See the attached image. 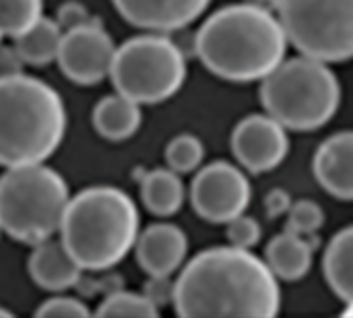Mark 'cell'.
<instances>
[{"mask_svg":"<svg viewBox=\"0 0 353 318\" xmlns=\"http://www.w3.org/2000/svg\"><path fill=\"white\" fill-rule=\"evenodd\" d=\"M64 132L66 110L48 83L23 72L0 81V166L43 163Z\"/></svg>","mask_w":353,"mask_h":318,"instance_id":"4","label":"cell"},{"mask_svg":"<svg viewBox=\"0 0 353 318\" xmlns=\"http://www.w3.org/2000/svg\"><path fill=\"white\" fill-rule=\"evenodd\" d=\"M43 0H0V37L12 39L41 17Z\"/></svg>","mask_w":353,"mask_h":318,"instance_id":"21","label":"cell"},{"mask_svg":"<svg viewBox=\"0 0 353 318\" xmlns=\"http://www.w3.org/2000/svg\"><path fill=\"white\" fill-rule=\"evenodd\" d=\"M290 207H292L290 192H285L281 188H275V190L267 192V197H265V213H267V217H271V219L281 217V215H285L290 211Z\"/></svg>","mask_w":353,"mask_h":318,"instance_id":"29","label":"cell"},{"mask_svg":"<svg viewBox=\"0 0 353 318\" xmlns=\"http://www.w3.org/2000/svg\"><path fill=\"white\" fill-rule=\"evenodd\" d=\"M58 234L83 271H108L137 244L139 211L120 188L91 186L68 201Z\"/></svg>","mask_w":353,"mask_h":318,"instance_id":"3","label":"cell"},{"mask_svg":"<svg viewBox=\"0 0 353 318\" xmlns=\"http://www.w3.org/2000/svg\"><path fill=\"white\" fill-rule=\"evenodd\" d=\"M314 248L316 242H312L310 236H302L285 230L283 234L275 236L267 244L265 261L277 279L298 281L304 275H308L314 261Z\"/></svg>","mask_w":353,"mask_h":318,"instance_id":"16","label":"cell"},{"mask_svg":"<svg viewBox=\"0 0 353 318\" xmlns=\"http://www.w3.org/2000/svg\"><path fill=\"white\" fill-rule=\"evenodd\" d=\"M232 151L238 163L250 174L271 172L288 157V128L269 114H250L236 124Z\"/></svg>","mask_w":353,"mask_h":318,"instance_id":"11","label":"cell"},{"mask_svg":"<svg viewBox=\"0 0 353 318\" xmlns=\"http://www.w3.org/2000/svg\"><path fill=\"white\" fill-rule=\"evenodd\" d=\"M23 58L19 56V52L14 48H6L0 46V81L17 77L23 72Z\"/></svg>","mask_w":353,"mask_h":318,"instance_id":"30","label":"cell"},{"mask_svg":"<svg viewBox=\"0 0 353 318\" xmlns=\"http://www.w3.org/2000/svg\"><path fill=\"white\" fill-rule=\"evenodd\" d=\"M159 315V308L145 296L132 294L124 290H116L105 296L101 306L97 308V317H147Z\"/></svg>","mask_w":353,"mask_h":318,"instance_id":"23","label":"cell"},{"mask_svg":"<svg viewBox=\"0 0 353 318\" xmlns=\"http://www.w3.org/2000/svg\"><path fill=\"white\" fill-rule=\"evenodd\" d=\"M81 267L64 248L62 242L52 238L35 244V250L29 257V275L31 279L48 292H64L79 284Z\"/></svg>","mask_w":353,"mask_h":318,"instance_id":"15","label":"cell"},{"mask_svg":"<svg viewBox=\"0 0 353 318\" xmlns=\"http://www.w3.org/2000/svg\"><path fill=\"white\" fill-rule=\"evenodd\" d=\"M110 79L118 93L137 103H159L180 91L186 79V54L163 33L130 37L114 52Z\"/></svg>","mask_w":353,"mask_h":318,"instance_id":"7","label":"cell"},{"mask_svg":"<svg viewBox=\"0 0 353 318\" xmlns=\"http://www.w3.org/2000/svg\"><path fill=\"white\" fill-rule=\"evenodd\" d=\"M205 157V145L199 137L182 132L174 137L165 147V161L178 174H190L201 168Z\"/></svg>","mask_w":353,"mask_h":318,"instance_id":"22","label":"cell"},{"mask_svg":"<svg viewBox=\"0 0 353 318\" xmlns=\"http://www.w3.org/2000/svg\"><path fill=\"white\" fill-rule=\"evenodd\" d=\"M141 199L157 217H170L184 203V184L172 168L151 170L141 180Z\"/></svg>","mask_w":353,"mask_h":318,"instance_id":"19","label":"cell"},{"mask_svg":"<svg viewBox=\"0 0 353 318\" xmlns=\"http://www.w3.org/2000/svg\"><path fill=\"white\" fill-rule=\"evenodd\" d=\"M114 52L112 37L99 21H93L64 31L56 60L66 79L79 85H93L110 77Z\"/></svg>","mask_w":353,"mask_h":318,"instance_id":"10","label":"cell"},{"mask_svg":"<svg viewBox=\"0 0 353 318\" xmlns=\"http://www.w3.org/2000/svg\"><path fill=\"white\" fill-rule=\"evenodd\" d=\"M190 203L209 223H228L242 215L250 203V182L230 161H213L199 170L190 184Z\"/></svg>","mask_w":353,"mask_h":318,"instance_id":"9","label":"cell"},{"mask_svg":"<svg viewBox=\"0 0 353 318\" xmlns=\"http://www.w3.org/2000/svg\"><path fill=\"white\" fill-rule=\"evenodd\" d=\"M319 184L341 201H353V130L325 139L312 161Z\"/></svg>","mask_w":353,"mask_h":318,"instance_id":"14","label":"cell"},{"mask_svg":"<svg viewBox=\"0 0 353 318\" xmlns=\"http://www.w3.org/2000/svg\"><path fill=\"white\" fill-rule=\"evenodd\" d=\"M174 288H176V281H170V275H165V277H155V275H151V279L147 281L143 294H145L157 308H161V306L174 302Z\"/></svg>","mask_w":353,"mask_h":318,"instance_id":"28","label":"cell"},{"mask_svg":"<svg viewBox=\"0 0 353 318\" xmlns=\"http://www.w3.org/2000/svg\"><path fill=\"white\" fill-rule=\"evenodd\" d=\"M93 126L108 141H126L141 126V103L116 91L95 106Z\"/></svg>","mask_w":353,"mask_h":318,"instance_id":"17","label":"cell"},{"mask_svg":"<svg viewBox=\"0 0 353 318\" xmlns=\"http://www.w3.org/2000/svg\"><path fill=\"white\" fill-rule=\"evenodd\" d=\"M137 261L151 277H165L176 273L188 252L186 234L174 223H153L137 238Z\"/></svg>","mask_w":353,"mask_h":318,"instance_id":"13","label":"cell"},{"mask_svg":"<svg viewBox=\"0 0 353 318\" xmlns=\"http://www.w3.org/2000/svg\"><path fill=\"white\" fill-rule=\"evenodd\" d=\"M261 101L288 130H316L337 114L341 85L329 62L302 54L283 60L263 79Z\"/></svg>","mask_w":353,"mask_h":318,"instance_id":"5","label":"cell"},{"mask_svg":"<svg viewBox=\"0 0 353 318\" xmlns=\"http://www.w3.org/2000/svg\"><path fill=\"white\" fill-rule=\"evenodd\" d=\"M56 23L60 25L62 31H70L74 27H81V25H87V23H93V17L89 14V10L77 2V0H68L64 2L58 12H56Z\"/></svg>","mask_w":353,"mask_h":318,"instance_id":"27","label":"cell"},{"mask_svg":"<svg viewBox=\"0 0 353 318\" xmlns=\"http://www.w3.org/2000/svg\"><path fill=\"white\" fill-rule=\"evenodd\" d=\"M325 277L331 290L350 306L353 315V226L343 228L325 250Z\"/></svg>","mask_w":353,"mask_h":318,"instance_id":"18","label":"cell"},{"mask_svg":"<svg viewBox=\"0 0 353 318\" xmlns=\"http://www.w3.org/2000/svg\"><path fill=\"white\" fill-rule=\"evenodd\" d=\"M37 317H70V318H87L89 317V308L77 300V298H52V300H46L37 312Z\"/></svg>","mask_w":353,"mask_h":318,"instance_id":"26","label":"cell"},{"mask_svg":"<svg viewBox=\"0 0 353 318\" xmlns=\"http://www.w3.org/2000/svg\"><path fill=\"white\" fill-rule=\"evenodd\" d=\"M172 304L180 317H277L281 292L267 261L248 248L215 246L182 269Z\"/></svg>","mask_w":353,"mask_h":318,"instance_id":"1","label":"cell"},{"mask_svg":"<svg viewBox=\"0 0 353 318\" xmlns=\"http://www.w3.org/2000/svg\"><path fill=\"white\" fill-rule=\"evenodd\" d=\"M68 201L58 172L41 163L6 168L0 176V228L12 240L35 246L60 230Z\"/></svg>","mask_w":353,"mask_h":318,"instance_id":"6","label":"cell"},{"mask_svg":"<svg viewBox=\"0 0 353 318\" xmlns=\"http://www.w3.org/2000/svg\"><path fill=\"white\" fill-rule=\"evenodd\" d=\"M277 14L252 2L215 10L194 33V54L209 72L234 83L263 81L288 52Z\"/></svg>","mask_w":353,"mask_h":318,"instance_id":"2","label":"cell"},{"mask_svg":"<svg viewBox=\"0 0 353 318\" xmlns=\"http://www.w3.org/2000/svg\"><path fill=\"white\" fill-rule=\"evenodd\" d=\"M228 240L232 246L250 250L261 242V223L254 217L242 213L232 221H228Z\"/></svg>","mask_w":353,"mask_h":318,"instance_id":"25","label":"cell"},{"mask_svg":"<svg viewBox=\"0 0 353 318\" xmlns=\"http://www.w3.org/2000/svg\"><path fill=\"white\" fill-rule=\"evenodd\" d=\"M325 223V211L319 203L310 199H302L298 203H292L288 211V232L302 234V236H314Z\"/></svg>","mask_w":353,"mask_h":318,"instance_id":"24","label":"cell"},{"mask_svg":"<svg viewBox=\"0 0 353 318\" xmlns=\"http://www.w3.org/2000/svg\"><path fill=\"white\" fill-rule=\"evenodd\" d=\"M211 0H112L120 17L147 31H180L196 21Z\"/></svg>","mask_w":353,"mask_h":318,"instance_id":"12","label":"cell"},{"mask_svg":"<svg viewBox=\"0 0 353 318\" xmlns=\"http://www.w3.org/2000/svg\"><path fill=\"white\" fill-rule=\"evenodd\" d=\"M62 35L64 33L56 21L39 17L29 29L14 37V50L19 52L25 64L41 66L56 60Z\"/></svg>","mask_w":353,"mask_h":318,"instance_id":"20","label":"cell"},{"mask_svg":"<svg viewBox=\"0 0 353 318\" xmlns=\"http://www.w3.org/2000/svg\"><path fill=\"white\" fill-rule=\"evenodd\" d=\"M0 317H12V315H10L8 310H4V308H0Z\"/></svg>","mask_w":353,"mask_h":318,"instance_id":"31","label":"cell"},{"mask_svg":"<svg viewBox=\"0 0 353 318\" xmlns=\"http://www.w3.org/2000/svg\"><path fill=\"white\" fill-rule=\"evenodd\" d=\"M288 41L323 62L353 58V0H277Z\"/></svg>","mask_w":353,"mask_h":318,"instance_id":"8","label":"cell"}]
</instances>
